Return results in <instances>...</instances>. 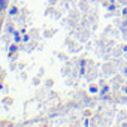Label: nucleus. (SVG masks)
Segmentation results:
<instances>
[{"mask_svg": "<svg viewBox=\"0 0 127 127\" xmlns=\"http://www.w3.org/2000/svg\"><path fill=\"white\" fill-rule=\"evenodd\" d=\"M17 11H18V9H17L15 6H14V8H11V11H9V15H15V14H17Z\"/></svg>", "mask_w": 127, "mask_h": 127, "instance_id": "obj_1", "label": "nucleus"}, {"mask_svg": "<svg viewBox=\"0 0 127 127\" xmlns=\"http://www.w3.org/2000/svg\"><path fill=\"white\" fill-rule=\"evenodd\" d=\"M21 37H20V33H15V42H20Z\"/></svg>", "mask_w": 127, "mask_h": 127, "instance_id": "obj_2", "label": "nucleus"}, {"mask_svg": "<svg viewBox=\"0 0 127 127\" xmlns=\"http://www.w3.org/2000/svg\"><path fill=\"white\" fill-rule=\"evenodd\" d=\"M14 51H17V46H15V45L11 46V52H14Z\"/></svg>", "mask_w": 127, "mask_h": 127, "instance_id": "obj_3", "label": "nucleus"}, {"mask_svg": "<svg viewBox=\"0 0 127 127\" xmlns=\"http://www.w3.org/2000/svg\"><path fill=\"white\" fill-rule=\"evenodd\" d=\"M90 91H91V93H96V91H97V88H96V87H91V88H90Z\"/></svg>", "mask_w": 127, "mask_h": 127, "instance_id": "obj_4", "label": "nucleus"}, {"mask_svg": "<svg viewBox=\"0 0 127 127\" xmlns=\"http://www.w3.org/2000/svg\"><path fill=\"white\" fill-rule=\"evenodd\" d=\"M0 29H2V17H0Z\"/></svg>", "mask_w": 127, "mask_h": 127, "instance_id": "obj_5", "label": "nucleus"}]
</instances>
